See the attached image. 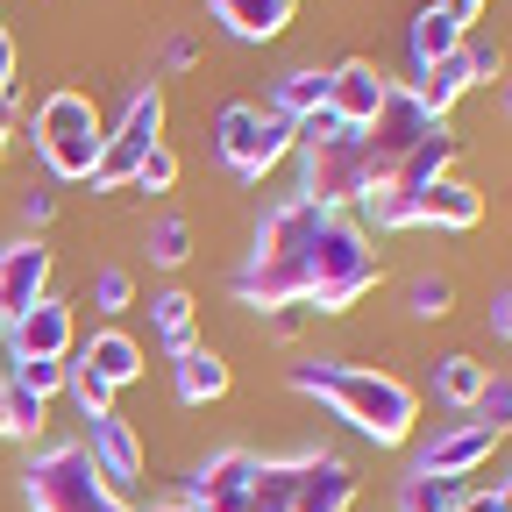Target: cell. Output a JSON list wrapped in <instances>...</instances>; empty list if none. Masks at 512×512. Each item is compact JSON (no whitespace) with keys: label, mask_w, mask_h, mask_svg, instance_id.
I'll use <instances>...</instances> for the list:
<instances>
[{"label":"cell","mask_w":512,"mask_h":512,"mask_svg":"<svg viewBox=\"0 0 512 512\" xmlns=\"http://www.w3.org/2000/svg\"><path fill=\"white\" fill-rule=\"evenodd\" d=\"M498 107H505V114H512V79H505V93H498Z\"/></svg>","instance_id":"cell-43"},{"label":"cell","mask_w":512,"mask_h":512,"mask_svg":"<svg viewBox=\"0 0 512 512\" xmlns=\"http://www.w3.org/2000/svg\"><path fill=\"white\" fill-rule=\"evenodd\" d=\"M470 420H484L491 434H512V370H491V377H484V392H477Z\"/></svg>","instance_id":"cell-27"},{"label":"cell","mask_w":512,"mask_h":512,"mask_svg":"<svg viewBox=\"0 0 512 512\" xmlns=\"http://www.w3.org/2000/svg\"><path fill=\"white\" fill-rule=\"evenodd\" d=\"M64 377H72V363H8V384H22V392L43 399V406L64 392Z\"/></svg>","instance_id":"cell-29"},{"label":"cell","mask_w":512,"mask_h":512,"mask_svg":"<svg viewBox=\"0 0 512 512\" xmlns=\"http://www.w3.org/2000/svg\"><path fill=\"white\" fill-rule=\"evenodd\" d=\"M441 128H448V121H441V114H427V107H420V100H413V93H406V86L392 79L384 107H377V114H370V128H363L370 185H384V178H392V171H399V164H406V157H413L420 143H434Z\"/></svg>","instance_id":"cell-8"},{"label":"cell","mask_w":512,"mask_h":512,"mask_svg":"<svg viewBox=\"0 0 512 512\" xmlns=\"http://www.w3.org/2000/svg\"><path fill=\"white\" fill-rule=\"evenodd\" d=\"M264 320H271V335H278V342H292V335L306 328V320H313V313H306V306H271Z\"/></svg>","instance_id":"cell-37"},{"label":"cell","mask_w":512,"mask_h":512,"mask_svg":"<svg viewBox=\"0 0 512 512\" xmlns=\"http://www.w3.org/2000/svg\"><path fill=\"white\" fill-rule=\"evenodd\" d=\"M29 143H36V157H43V171H50V178H64V185H72V178H93L100 143H107L93 93L57 86V93L29 114Z\"/></svg>","instance_id":"cell-5"},{"label":"cell","mask_w":512,"mask_h":512,"mask_svg":"<svg viewBox=\"0 0 512 512\" xmlns=\"http://www.w3.org/2000/svg\"><path fill=\"white\" fill-rule=\"evenodd\" d=\"M43 292H50V242L43 235L0 242V328H8L15 313H29Z\"/></svg>","instance_id":"cell-13"},{"label":"cell","mask_w":512,"mask_h":512,"mask_svg":"<svg viewBox=\"0 0 512 512\" xmlns=\"http://www.w3.org/2000/svg\"><path fill=\"white\" fill-rule=\"evenodd\" d=\"M463 36H470V29H456L441 8H420V15H413V36H406V43H413V72H420V64L456 57V50H463Z\"/></svg>","instance_id":"cell-23"},{"label":"cell","mask_w":512,"mask_h":512,"mask_svg":"<svg viewBox=\"0 0 512 512\" xmlns=\"http://www.w3.org/2000/svg\"><path fill=\"white\" fill-rule=\"evenodd\" d=\"M43 420H50V406H43V399H29L22 384H8V420H0V434L36 441V434H43Z\"/></svg>","instance_id":"cell-30"},{"label":"cell","mask_w":512,"mask_h":512,"mask_svg":"<svg viewBox=\"0 0 512 512\" xmlns=\"http://www.w3.org/2000/svg\"><path fill=\"white\" fill-rule=\"evenodd\" d=\"M434 8H441L448 22H456V29H470V22H484V8H491V0H434Z\"/></svg>","instance_id":"cell-38"},{"label":"cell","mask_w":512,"mask_h":512,"mask_svg":"<svg viewBox=\"0 0 512 512\" xmlns=\"http://www.w3.org/2000/svg\"><path fill=\"white\" fill-rule=\"evenodd\" d=\"M150 512H185V505H178V498H171V505H150Z\"/></svg>","instance_id":"cell-44"},{"label":"cell","mask_w":512,"mask_h":512,"mask_svg":"<svg viewBox=\"0 0 512 512\" xmlns=\"http://www.w3.org/2000/svg\"><path fill=\"white\" fill-rule=\"evenodd\" d=\"M448 512H512V484H477V491H463Z\"/></svg>","instance_id":"cell-34"},{"label":"cell","mask_w":512,"mask_h":512,"mask_svg":"<svg viewBox=\"0 0 512 512\" xmlns=\"http://www.w3.org/2000/svg\"><path fill=\"white\" fill-rule=\"evenodd\" d=\"M171 185H178V150L157 143V150L143 157V171H136V185H128V192H171Z\"/></svg>","instance_id":"cell-31"},{"label":"cell","mask_w":512,"mask_h":512,"mask_svg":"<svg viewBox=\"0 0 512 512\" xmlns=\"http://www.w3.org/2000/svg\"><path fill=\"white\" fill-rule=\"evenodd\" d=\"M8 128H15V100L0 107V157H8Z\"/></svg>","instance_id":"cell-41"},{"label":"cell","mask_w":512,"mask_h":512,"mask_svg":"<svg viewBox=\"0 0 512 512\" xmlns=\"http://www.w3.org/2000/svg\"><path fill=\"white\" fill-rule=\"evenodd\" d=\"M328 107V72H313V64H292V72H278V86H271V114L278 121H306V114H320Z\"/></svg>","instance_id":"cell-21"},{"label":"cell","mask_w":512,"mask_h":512,"mask_svg":"<svg viewBox=\"0 0 512 512\" xmlns=\"http://www.w3.org/2000/svg\"><path fill=\"white\" fill-rule=\"evenodd\" d=\"M164 143V93L157 86H136L114 121V136L100 143V164H93V192H128L143 171V157Z\"/></svg>","instance_id":"cell-7"},{"label":"cell","mask_w":512,"mask_h":512,"mask_svg":"<svg viewBox=\"0 0 512 512\" xmlns=\"http://www.w3.org/2000/svg\"><path fill=\"white\" fill-rule=\"evenodd\" d=\"M256 470H264L256 448H214V456L178 484V505H185V512H242Z\"/></svg>","instance_id":"cell-9"},{"label":"cell","mask_w":512,"mask_h":512,"mask_svg":"<svg viewBox=\"0 0 512 512\" xmlns=\"http://www.w3.org/2000/svg\"><path fill=\"white\" fill-rule=\"evenodd\" d=\"M79 349V320H72V299L43 292L29 313L8 320V363H64Z\"/></svg>","instance_id":"cell-10"},{"label":"cell","mask_w":512,"mask_h":512,"mask_svg":"<svg viewBox=\"0 0 512 512\" xmlns=\"http://www.w3.org/2000/svg\"><path fill=\"white\" fill-rule=\"evenodd\" d=\"M22 491H29V512H143V505H128L100 463H93V448L86 441H50L29 456L22 470Z\"/></svg>","instance_id":"cell-4"},{"label":"cell","mask_w":512,"mask_h":512,"mask_svg":"<svg viewBox=\"0 0 512 512\" xmlns=\"http://www.w3.org/2000/svg\"><path fill=\"white\" fill-rule=\"evenodd\" d=\"M484 377H491V363H477V356H441L434 363V392L448 399V406H456V413H470L477 406V392H484Z\"/></svg>","instance_id":"cell-22"},{"label":"cell","mask_w":512,"mask_h":512,"mask_svg":"<svg viewBox=\"0 0 512 512\" xmlns=\"http://www.w3.org/2000/svg\"><path fill=\"white\" fill-rule=\"evenodd\" d=\"M285 377H292V392H306V399L328 406L335 420H349L363 441H377V448L413 441L420 399H413L406 377L377 370V363H349V356H306V363H292Z\"/></svg>","instance_id":"cell-2"},{"label":"cell","mask_w":512,"mask_h":512,"mask_svg":"<svg viewBox=\"0 0 512 512\" xmlns=\"http://www.w3.org/2000/svg\"><path fill=\"white\" fill-rule=\"evenodd\" d=\"M498 441L505 434H491L484 420H456V427H441L427 448H420V463L413 470H427V477H456V484H477V470H491V456H498Z\"/></svg>","instance_id":"cell-12"},{"label":"cell","mask_w":512,"mask_h":512,"mask_svg":"<svg viewBox=\"0 0 512 512\" xmlns=\"http://www.w3.org/2000/svg\"><path fill=\"white\" fill-rule=\"evenodd\" d=\"M72 370H86V377H100L107 392H121V384H136L143 377V342L136 335H121V328H100V335H86L72 356H64Z\"/></svg>","instance_id":"cell-15"},{"label":"cell","mask_w":512,"mask_h":512,"mask_svg":"<svg viewBox=\"0 0 512 512\" xmlns=\"http://www.w3.org/2000/svg\"><path fill=\"white\" fill-rule=\"evenodd\" d=\"M463 64H470V79H477V86H484V79H498V72H505L498 36H463Z\"/></svg>","instance_id":"cell-32"},{"label":"cell","mask_w":512,"mask_h":512,"mask_svg":"<svg viewBox=\"0 0 512 512\" xmlns=\"http://www.w3.org/2000/svg\"><path fill=\"white\" fill-rule=\"evenodd\" d=\"M8 100H15V36L0 29V107H8Z\"/></svg>","instance_id":"cell-39"},{"label":"cell","mask_w":512,"mask_h":512,"mask_svg":"<svg viewBox=\"0 0 512 512\" xmlns=\"http://www.w3.org/2000/svg\"><path fill=\"white\" fill-rule=\"evenodd\" d=\"M143 249H150V264H157V271H178L185 256H192V228H185V214H157L150 235H143Z\"/></svg>","instance_id":"cell-25"},{"label":"cell","mask_w":512,"mask_h":512,"mask_svg":"<svg viewBox=\"0 0 512 512\" xmlns=\"http://www.w3.org/2000/svg\"><path fill=\"white\" fill-rule=\"evenodd\" d=\"M470 86H477V79H470V64H463V50H456V57H441V64H420L406 93H413L427 114H441V121H448V107H456Z\"/></svg>","instance_id":"cell-20"},{"label":"cell","mask_w":512,"mask_h":512,"mask_svg":"<svg viewBox=\"0 0 512 512\" xmlns=\"http://www.w3.org/2000/svg\"><path fill=\"white\" fill-rule=\"evenodd\" d=\"M86 299H93L100 313H128V306H136V271H128V264H93Z\"/></svg>","instance_id":"cell-26"},{"label":"cell","mask_w":512,"mask_h":512,"mask_svg":"<svg viewBox=\"0 0 512 512\" xmlns=\"http://www.w3.org/2000/svg\"><path fill=\"white\" fill-rule=\"evenodd\" d=\"M171 384H178V399L185 406H214L221 392H228V356L221 349H185V356H171Z\"/></svg>","instance_id":"cell-18"},{"label":"cell","mask_w":512,"mask_h":512,"mask_svg":"<svg viewBox=\"0 0 512 512\" xmlns=\"http://www.w3.org/2000/svg\"><path fill=\"white\" fill-rule=\"evenodd\" d=\"M64 392L79 399V413H86V420H93V413H114V392H107L100 377H86V370H72V377H64Z\"/></svg>","instance_id":"cell-33"},{"label":"cell","mask_w":512,"mask_h":512,"mask_svg":"<svg viewBox=\"0 0 512 512\" xmlns=\"http://www.w3.org/2000/svg\"><path fill=\"white\" fill-rule=\"evenodd\" d=\"M157 57H164V72H192V64H200V36H185V29H178V36H164Z\"/></svg>","instance_id":"cell-35"},{"label":"cell","mask_w":512,"mask_h":512,"mask_svg":"<svg viewBox=\"0 0 512 512\" xmlns=\"http://www.w3.org/2000/svg\"><path fill=\"white\" fill-rule=\"evenodd\" d=\"M356 505V470L342 456H328V448H313V456L299 463V498L292 512H349Z\"/></svg>","instance_id":"cell-16"},{"label":"cell","mask_w":512,"mask_h":512,"mask_svg":"<svg viewBox=\"0 0 512 512\" xmlns=\"http://www.w3.org/2000/svg\"><path fill=\"white\" fill-rule=\"evenodd\" d=\"M150 328H157L164 356H185V349H200V306H192V292L164 285V292L150 299Z\"/></svg>","instance_id":"cell-19"},{"label":"cell","mask_w":512,"mask_h":512,"mask_svg":"<svg viewBox=\"0 0 512 512\" xmlns=\"http://www.w3.org/2000/svg\"><path fill=\"white\" fill-rule=\"evenodd\" d=\"M463 491H477V484H456V477H427V470H406L399 477V512H448Z\"/></svg>","instance_id":"cell-24"},{"label":"cell","mask_w":512,"mask_h":512,"mask_svg":"<svg viewBox=\"0 0 512 512\" xmlns=\"http://www.w3.org/2000/svg\"><path fill=\"white\" fill-rule=\"evenodd\" d=\"M86 448H93L100 477H107L128 505H143V434L128 427L121 413H93V420H86ZM143 512H150V505H143Z\"/></svg>","instance_id":"cell-11"},{"label":"cell","mask_w":512,"mask_h":512,"mask_svg":"<svg viewBox=\"0 0 512 512\" xmlns=\"http://www.w3.org/2000/svg\"><path fill=\"white\" fill-rule=\"evenodd\" d=\"M0 420H8V370H0Z\"/></svg>","instance_id":"cell-42"},{"label":"cell","mask_w":512,"mask_h":512,"mask_svg":"<svg viewBox=\"0 0 512 512\" xmlns=\"http://www.w3.org/2000/svg\"><path fill=\"white\" fill-rule=\"evenodd\" d=\"M292 150H299V200L349 214L363 192H370V157H363V128H342L328 107L306 114L292 128Z\"/></svg>","instance_id":"cell-3"},{"label":"cell","mask_w":512,"mask_h":512,"mask_svg":"<svg viewBox=\"0 0 512 512\" xmlns=\"http://www.w3.org/2000/svg\"><path fill=\"white\" fill-rule=\"evenodd\" d=\"M50 214H57V185H29V192H22V221L43 228Z\"/></svg>","instance_id":"cell-36"},{"label":"cell","mask_w":512,"mask_h":512,"mask_svg":"<svg viewBox=\"0 0 512 512\" xmlns=\"http://www.w3.org/2000/svg\"><path fill=\"white\" fill-rule=\"evenodd\" d=\"M448 306H456V285H448L441 271H420L413 292H406V313H413V320H441Z\"/></svg>","instance_id":"cell-28"},{"label":"cell","mask_w":512,"mask_h":512,"mask_svg":"<svg viewBox=\"0 0 512 512\" xmlns=\"http://www.w3.org/2000/svg\"><path fill=\"white\" fill-rule=\"evenodd\" d=\"M214 150L235 178H264L292 157V121H278L271 107H256V100H228L214 114Z\"/></svg>","instance_id":"cell-6"},{"label":"cell","mask_w":512,"mask_h":512,"mask_svg":"<svg viewBox=\"0 0 512 512\" xmlns=\"http://www.w3.org/2000/svg\"><path fill=\"white\" fill-rule=\"evenodd\" d=\"M214 8V22L235 36V43H271V36H285V22H292V0H207Z\"/></svg>","instance_id":"cell-17"},{"label":"cell","mask_w":512,"mask_h":512,"mask_svg":"<svg viewBox=\"0 0 512 512\" xmlns=\"http://www.w3.org/2000/svg\"><path fill=\"white\" fill-rule=\"evenodd\" d=\"M363 292H377V249L349 214H328L313 200H278L256 221V249L235 271V299L271 313V306H306V313H349Z\"/></svg>","instance_id":"cell-1"},{"label":"cell","mask_w":512,"mask_h":512,"mask_svg":"<svg viewBox=\"0 0 512 512\" xmlns=\"http://www.w3.org/2000/svg\"><path fill=\"white\" fill-rule=\"evenodd\" d=\"M491 335H505V342H512V292L491 306Z\"/></svg>","instance_id":"cell-40"},{"label":"cell","mask_w":512,"mask_h":512,"mask_svg":"<svg viewBox=\"0 0 512 512\" xmlns=\"http://www.w3.org/2000/svg\"><path fill=\"white\" fill-rule=\"evenodd\" d=\"M384 93H392V79H384L370 57H342L328 72V114L342 128H370V114L384 107Z\"/></svg>","instance_id":"cell-14"}]
</instances>
